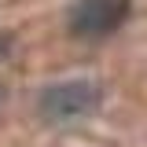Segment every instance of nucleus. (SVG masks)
<instances>
[{
	"instance_id": "1",
	"label": "nucleus",
	"mask_w": 147,
	"mask_h": 147,
	"mask_svg": "<svg viewBox=\"0 0 147 147\" xmlns=\"http://www.w3.org/2000/svg\"><path fill=\"white\" fill-rule=\"evenodd\" d=\"M99 103H103L99 81L70 77V81L48 85V88L37 96V114L48 125H70V121H81V118H92L99 110Z\"/></svg>"
},
{
	"instance_id": "4",
	"label": "nucleus",
	"mask_w": 147,
	"mask_h": 147,
	"mask_svg": "<svg viewBox=\"0 0 147 147\" xmlns=\"http://www.w3.org/2000/svg\"><path fill=\"white\" fill-rule=\"evenodd\" d=\"M4 96H7V92H4V85H0V99H4Z\"/></svg>"
},
{
	"instance_id": "3",
	"label": "nucleus",
	"mask_w": 147,
	"mask_h": 147,
	"mask_svg": "<svg viewBox=\"0 0 147 147\" xmlns=\"http://www.w3.org/2000/svg\"><path fill=\"white\" fill-rule=\"evenodd\" d=\"M7 52H11V37H7V33H0V59H4Z\"/></svg>"
},
{
	"instance_id": "2",
	"label": "nucleus",
	"mask_w": 147,
	"mask_h": 147,
	"mask_svg": "<svg viewBox=\"0 0 147 147\" xmlns=\"http://www.w3.org/2000/svg\"><path fill=\"white\" fill-rule=\"evenodd\" d=\"M125 18L129 0H77L66 15V26L81 40H99V37H110Z\"/></svg>"
}]
</instances>
